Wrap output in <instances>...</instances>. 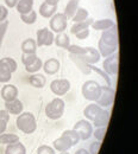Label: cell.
Masks as SVG:
<instances>
[{
  "label": "cell",
  "mask_w": 138,
  "mask_h": 154,
  "mask_svg": "<svg viewBox=\"0 0 138 154\" xmlns=\"http://www.w3.org/2000/svg\"><path fill=\"white\" fill-rule=\"evenodd\" d=\"M7 16H8V10H7V7L0 5V23L7 19Z\"/></svg>",
  "instance_id": "42"
},
{
  "label": "cell",
  "mask_w": 138,
  "mask_h": 154,
  "mask_svg": "<svg viewBox=\"0 0 138 154\" xmlns=\"http://www.w3.org/2000/svg\"><path fill=\"white\" fill-rule=\"evenodd\" d=\"M54 43L56 44V46L67 50V49L69 48V45H70V38H69V36H68L66 32H61V33H57V35L55 36Z\"/></svg>",
  "instance_id": "26"
},
{
  "label": "cell",
  "mask_w": 138,
  "mask_h": 154,
  "mask_svg": "<svg viewBox=\"0 0 138 154\" xmlns=\"http://www.w3.org/2000/svg\"><path fill=\"white\" fill-rule=\"evenodd\" d=\"M86 19H88V11L86 8H83V7H79L76 13L72 18L73 23H80V21H83Z\"/></svg>",
  "instance_id": "31"
},
{
  "label": "cell",
  "mask_w": 138,
  "mask_h": 154,
  "mask_svg": "<svg viewBox=\"0 0 138 154\" xmlns=\"http://www.w3.org/2000/svg\"><path fill=\"white\" fill-rule=\"evenodd\" d=\"M80 136V140L86 141L93 135V125L88 120H80L74 125L73 128Z\"/></svg>",
  "instance_id": "7"
},
{
  "label": "cell",
  "mask_w": 138,
  "mask_h": 154,
  "mask_svg": "<svg viewBox=\"0 0 138 154\" xmlns=\"http://www.w3.org/2000/svg\"><path fill=\"white\" fill-rule=\"evenodd\" d=\"M42 66H43L42 59H40V58H37L32 64L25 66V70H26L27 72H30V74H36V72H38L40 69H42Z\"/></svg>",
  "instance_id": "33"
},
{
  "label": "cell",
  "mask_w": 138,
  "mask_h": 154,
  "mask_svg": "<svg viewBox=\"0 0 138 154\" xmlns=\"http://www.w3.org/2000/svg\"><path fill=\"white\" fill-rule=\"evenodd\" d=\"M10 113L6 110V109H2V110H0V120H2V121H6V122H8L10 121Z\"/></svg>",
  "instance_id": "44"
},
{
  "label": "cell",
  "mask_w": 138,
  "mask_h": 154,
  "mask_svg": "<svg viewBox=\"0 0 138 154\" xmlns=\"http://www.w3.org/2000/svg\"><path fill=\"white\" fill-rule=\"evenodd\" d=\"M59 66H61V64H59V60L57 58H49L43 63L42 69L44 70V72L47 75H55L59 72Z\"/></svg>",
  "instance_id": "14"
},
{
  "label": "cell",
  "mask_w": 138,
  "mask_h": 154,
  "mask_svg": "<svg viewBox=\"0 0 138 154\" xmlns=\"http://www.w3.org/2000/svg\"><path fill=\"white\" fill-rule=\"evenodd\" d=\"M17 128L24 134H32L37 129V121L36 117L30 112H23L18 115L16 120Z\"/></svg>",
  "instance_id": "1"
},
{
  "label": "cell",
  "mask_w": 138,
  "mask_h": 154,
  "mask_svg": "<svg viewBox=\"0 0 138 154\" xmlns=\"http://www.w3.org/2000/svg\"><path fill=\"white\" fill-rule=\"evenodd\" d=\"M114 96H116V91L111 85H101V94L95 103L101 108H107L113 104Z\"/></svg>",
  "instance_id": "5"
},
{
  "label": "cell",
  "mask_w": 138,
  "mask_h": 154,
  "mask_svg": "<svg viewBox=\"0 0 138 154\" xmlns=\"http://www.w3.org/2000/svg\"><path fill=\"white\" fill-rule=\"evenodd\" d=\"M5 109L10 113V115H19L24 112V106L20 100L16 98L13 101L5 102Z\"/></svg>",
  "instance_id": "16"
},
{
  "label": "cell",
  "mask_w": 138,
  "mask_h": 154,
  "mask_svg": "<svg viewBox=\"0 0 138 154\" xmlns=\"http://www.w3.org/2000/svg\"><path fill=\"white\" fill-rule=\"evenodd\" d=\"M79 1L80 0H69L66 5V8H64V16L68 18V19H72L74 17V14L76 13L78 8H79Z\"/></svg>",
  "instance_id": "25"
},
{
  "label": "cell",
  "mask_w": 138,
  "mask_h": 154,
  "mask_svg": "<svg viewBox=\"0 0 138 154\" xmlns=\"http://www.w3.org/2000/svg\"><path fill=\"white\" fill-rule=\"evenodd\" d=\"M0 65L6 66V68L12 72V74H13L14 71H17V69H18V64H17V62L11 57L1 58V59H0Z\"/></svg>",
  "instance_id": "29"
},
{
  "label": "cell",
  "mask_w": 138,
  "mask_h": 154,
  "mask_svg": "<svg viewBox=\"0 0 138 154\" xmlns=\"http://www.w3.org/2000/svg\"><path fill=\"white\" fill-rule=\"evenodd\" d=\"M5 154H26V147L20 141H18V142L7 145Z\"/></svg>",
  "instance_id": "27"
},
{
  "label": "cell",
  "mask_w": 138,
  "mask_h": 154,
  "mask_svg": "<svg viewBox=\"0 0 138 154\" xmlns=\"http://www.w3.org/2000/svg\"><path fill=\"white\" fill-rule=\"evenodd\" d=\"M4 1H5V4H6L7 7L13 8V7H16V5H17V2H18L19 0H4Z\"/></svg>",
  "instance_id": "45"
},
{
  "label": "cell",
  "mask_w": 138,
  "mask_h": 154,
  "mask_svg": "<svg viewBox=\"0 0 138 154\" xmlns=\"http://www.w3.org/2000/svg\"><path fill=\"white\" fill-rule=\"evenodd\" d=\"M102 110V108L98 106L97 103H91L88 104L85 109H83V116L86 117V120H88L89 122H93L94 119L98 116V114Z\"/></svg>",
  "instance_id": "20"
},
{
  "label": "cell",
  "mask_w": 138,
  "mask_h": 154,
  "mask_svg": "<svg viewBox=\"0 0 138 154\" xmlns=\"http://www.w3.org/2000/svg\"><path fill=\"white\" fill-rule=\"evenodd\" d=\"M59 154H69L68 152H59Z\"/></svg>",
  "instance_id": "49"
},
{
  "label": "cell",
  "mask_w": 138,
  "mask_h": 154,
  "mask_svg": "<svg viewBox=\"0 0 138 154\" xmlns=\"http://www.w3.org/2000/svg\"><path fill=\"white\" fill-rule=\"evenodd\" d=\"M75 154H91L87 149H85V148H81V149H78Z\"/></svg>",
  "instance_id": "47"
},
{
  "label": "cell",
  "mask_w": 138,
  "mask_h": 154,
  "mask_svg": "<svg viewBox=\"0 0 138 154\" xmlns=\"http://www.w3.org/2000/svg\"><path fill=\"white\" fill-rule=\"evenodd\" d=\"M35 0H19L16 5V8L19 14H26L34 10Z\"/></svg>",
  "instance_id": "21"
},
{
  "label": "cell",
  "mask_w": 138,
  "mask_h": 154,
  "mask_svg": "<svg viewBox=\"0 0 138 154\" xmlns=\"http://www.w3.org/2000/svg\"><path fill=\"white\" fill-rule=\"evenodd\" d=\"M37 154H56V151L53 147H50V146L42 145L37 149Z\"/></svg>",
  "instance_id": "40"
},
{
  "label": "cell",
  "mask_w": 138,
  "mask_h": 154,
  "mask_svg": "<svg viewBox=\"0 0 138 154\" xmlns=\"http://www.w3.org/2000/svg\"><path fill=\"white\" fill-rule=\"evenodd\" d=\"M94 19L93 18H88V19L83 20V21H80V23H74L70 27V32L72 35H76L78 32L82 31V30H86V29H89L92 26Z\"/></svg>",
  "instance_id": "24"
},
{
  "label": "cell",
  "mask_w": 138,
  "mask_h": 154,
  "mask_svg": "<svg viewBox=\"0 0 138 154\" xmlns=\"http://www.w3.org/2000/svg\"><path fill=\"white\" fill-rule=\"evenodd\" d=\"M8 25H10V23H8V20L7 19L0 23V46L2 45V42H4L5 35H6V32H7Z\"/></svg>",
  "instance_id": "38"
},
{
  "label": "cell",
  "mask_w": 138,
  "mask_h": 154,
  "mask_svg": "<svg viewBox=\"0 0 138 154\" xmlns=\"http://www.w3.org/2000/svg\"><path fill=\"white\" fill-rule=\"evenodd\" d=\"M75 36H76V38L80 39V40H83V39L88 38V36H89V29H86V30L80 31Z\"/></svg>",
  "instance_id": "43"
},
{
  "label": "cell",
  "mask_w": 138,
  "mask_h": 154,
  "mask_svg": "<svg viewBox=\"0 0 138 154\" xmlns=\"http://www.w3.org/2000/svg\"><path fill=\"white\" fill-rule=\"evenodd\" d=\"M18 88L13 84H5L2 88H1V91H0V95L1 98L5 101V102H10V101H13L16 98H18Z\"/></svg>",
  "instance_id": "11"
},
{
  "label": "cell",
  "mask_w": 138,
  "mask_h": 154,
  "mask_svg": "<svg viewBox=\"0 0 138 154\" xmlns=\"http://www.w3.org/2000/svg\"><path fill=\"white\" fill-rule=\"evenodd\" d=\"M99 40L102 42L104 44L108 45V46L118 48L119 39H118V30H117V25H114V26L111 27L110 30L102 31Z\"/></svg>",
  "instance_id": "9"
},
{
  "label": "cell",
  "mask_w": 138,
  "mask_h": 154,
  "mask_svg": "<svg viewBox=\"0 0 138 154\" xmlns=\"http://www.w3.org/2000/svg\"><path fill=\"white\" fill-rule=\"evenodd\" d=\"M20 20L24 23V24H27V25H32L36 23L37 20V12L35 10H32L31 12L26 13V14H20Z\"/></svg>",
  "instance_id": "30"
},
{
  "label": "cell",
  "mask_w": 138,
  "mask_h": 154,
  "mask_svg": "<svg viewBox=\"0 0 138 154\" xmlns=\"http://www.w3.org/2000/svg\"><path fill=\"white\" fill-rule=\"evenodd\" d=\"M64 101L61 97H55L45 106V115L50 120H59L64 114Z\"/></svg>",
  "instance_id": "2"
},
{
  "label": "cell",
  "mask_w": 138,
  "mask_h": 154,
  "mask_svg": "<svg viewBox=\"0 0 138 154\" xmlns=\"http://www.w3.org/2000/svg\"><path fill=\"white\" fill-rule=\"evenodd\" d=\"M70 89V82L67 78H57L50 83V90L56 96L66 95Z\"/></svg>",
  "instance_id": "8"
},
{
  "label": "cell",
  "mask_w": 138,
  "mask_h": 154,
  "mask_svg": "<svg viewBox=\"0 0 138 154\" xmlns=\"http://www.w3.org/2000/svg\"><path fill=\"white\" fill-rule=\"evenodd\" d=\"M91 69H92V71H94V72H97L99 76L102 77V79L106 82V85H111L112 87V82H111V78L110 76L102 70V69H100L98 66H95V65H91Z\"/></svg>",
  "instance_id": "34"
},
{
  "label": "cell",
  "mask_w": 138,
  "mask_h": 154,
  "mask_svg": "<svg viewBox=\"0 0 138 154\" xmlns=\"http://www.w3.org/2000/svg\"><path fill=\"white\" fill-rule=\"evenodd\" d=\"M29 83L34 87V88H37V89H42L44 88L45 83H47V78L44 75L42 74H32L31 76L29 77Z\"/></svg>",
  "instance_id": "23"
},
{
  "label": "cell",
  "mask_w": 138,
  "mask_h": 154,
  "mask_svg": "<svg viewBox=\"0 0 138 154\" xmlns=\"http://www.w3.org/2000/svg\"><path fill=\"white\" fill-rule=\"evenodd\" d=\"M110 120H111V113L108 110H106V109H102L98 114V116L94 119L92 125L95 126L97 128H99V127H107V125L110 123Z\"/></svg>",
  "instance_id": "19"
},
{
  "label": "cell",
  "mask_w": 138,
  "mask_h": 154,
  "mask_svg": "<svg viewBox=\"0 0 138 154\" xmlns=\"http://www.w3.org/2000/svg\"><path fill=\"white\" fill-rule=\"evenodd\" d=\"M7 123H8V122L0 120V135L2 134V133H5V131H6V128H7Z\"/></svg>",
  "instance_id": "46"
},
{
  "label": "cell",
  "mask_w": 138,
  "mask_h": 154,
  "mask_svg": "<svg viewBox=\"0 0 138 154\" xmlns=\"http://www.w3.org/2000/svg\"><path fill=\"white\" fill-rule=\"evenodd\" d=\"M69 58L70 60L76 65V68L79 69L80 71L83 74V75H91L92 72V69H91V64H88L82 56H78V55H70L69 54Z\"/></svg>",
  "instance_id": "13"
},
{
  "label": "cell",
  "mask_w": 138,
  "mask_h": 154,
  "mask_svg": "<svg viewBox=\"0 0 138 154\" xmlns=\"http://www.w3.org/2000/svg\"><path fill=\"white\" fill-rule=\"evenodd\" d=\"M44 1H47V2H49L51 5H59V0H44Z\"/></svg>",
  "instance_id": "48"
},
{
  "label": "cell",
  "mask_w": 138,
  "mask_h": 154,
  "mask_svg": "<svg viewBox=\"0 0 138 154\" xmlns=\"http://www.w3.org/2000/svg\"><path fill=\"white\" fill-rule=\"evenodd\" d=\"M53 148L55 149V151H57V152H68L74 145H73V142L70 141V139L67 136L66 134H63L59 136V139H56L54 142H53Z\"/></svg>",
  "instance_id": "12"
},
{
  "label": "cell",
  "mask_w": 138,
  "mask_h": 154,
  "mask_svg": "<svg viewBox=\"0 0 138 154\" xmlns=\"http://www.w3.org/2000/svg\"><path fill=\"white\" fill-rule=\"evenodd\" d=\"M36 36H37V38H36L37 46H50L54 44L55 35L48 27H43V29L38 30Z\"/></svg>",
  "instance_id": "10"
},
{
  "label": "cell",
  "mask_w": 138,
  "mask_h": 154,
  "mask_svg": "<svg viewBox=\"0 0 138 154\" xmlns=\"http://www.w3.org/2000/svg\"><path fill=\"white\" fill-rule=\"evenodd\" d=\"M102 70L108 76H117L119 70V55L116 52L105 58L102 62Z\"/></svg>",
  "instance_id": "6"
},
{
  "label": "cell",
  "mask_w": 138,
  "mask_h": 154,
  "mask_svg": "<svg viewBox=\"0 0 138 154\" xmlns=\"http://www.w3.org/2000/svg\"><path fill=\"white\" fill-rule=\"evenodd\" d=\"M37 58H38V56L36 54H23L21 55V63L24 64V66H27V65L32 64Z\"/></svg>",
  "instance_id": "35"
},
{
  "label": "cell",
  "mask_w": 138,
  "mask_h": 154,
  "mask_svg": "<svg viewBox=\"0 0 138 154\" xmlns=\"http://www.w3.org/2000/svg\"><path fill=\"white\" fill-rule=\"evenodd\" d=\"M81 94L87 101L97 102L101 94V85L97 81H93V79L86 81L81 87Z\"/></svg>",
  "instance_id": "3"
},
{
  "label": "cell",
  "mask_w": 138,
  "mask_h": 154,
  "mask_svg": "<svg viewBox=\"0 0 138 154\" xmlns=\"http://www.w3.org/2000/svg\"><path fill=\"white\" fill-rule=\"evenodd\" d=\"M12 78V72L4 65H0V83H8Z\"/></svg>",
  "instance_id": "32"
},
{
  "label": "cell",
  "mask_w": 138,
  "mask_h": 154,
  "mask_svg": "<svg viewBox=\"0 0 138 154\" xmlns=\"http://www.w3.org/2000/svg\"><path fill=\"white\" fill-rule=\"evenodd\" d=\"M116 24V21L113 19H110V18H104V19H99L94 20L93 24H92V29L95 30V31H106V30H110L111 27H113Z\"/></svg>",
  "instance_id": "17"
},
{
  "label": "cell",
  "mask_w": 138,
  "mask_h": 154,
  "mask_svg": "<svg viewBox=\"0 0 138 154\" xmlns=\"http://www.w3.org/2000/svg\"><path fill=\"white\" fill-rule=\"evenodd\" d=\"M68 50V52L70 54V55H78V56H82L83 54H85V48H82V46H80V45H76V44H70L69 45V48L67 49Z\"/></svg>",
  "instance_id": "36"
},
{
  "label": "cell",
  "mask_w": 138,
  "mask_h": 154,
  "mask_svg": "<svg viewBox=\"0 0 138 154\" xmlns=\"http://www.w3.org/2000/svg\"><path fill=\"white\" fill-rule=\"evenodd\" d=\"M100 147H101V142H99V141H95V142H93V143H91V146H89V153L91 154H98L99 151H100Z\"/></svg>",
  "instance_id": "41"
},
{
  "label": "cell",
  "mask_w": 138,
  "mask_h": 154,
  "mask_svg": "<svg viewBox=\"0 0 138 154\" xmlns=\"http://www.w3.org/2000/svg\"><path fill=\"white\" fill-rule=\"evenodd\" d=\"M68 25V18L64 16V13L62 12H56L49 20V27L50 31H53L54 33H61L64 32Z\"/></svg>",
  "instance_id": "4"
},
{
  "label": "cell",
  "mask_w": 138,
  "mask_h": 154,
  "mask_svg": "<svg viewBox=\"0 0 138 154\" xmlns=\"http://www.w3.org/2000/svg\"><path fill=\"white\" fill-rule=\"evenodd\" d=\"M63 134H66L69 139H70V141L73 142V145H74V146H75V145L80 141L79 134H78L74 129H67V131H64V132H63Z\"/></svg>",
  "instance_id": "37"
},
{
  "label": "cell",
  "mask_w": 138,
  "mask_h": 154,
  "mask_svg": "<svg viewBox=\"0 0 138 154\" xmlns=\"http://www.w3.org/2000/svg\"><path fill=\"white\" fill-rule=\"evenodd\" d=\"M40 14L43 18L50 19L56 12H57V5H51L47 1H43L40 6Z\"/></svg>",
  "instance_id": "18"
},
{
  "label": "cell",
  "mask_w": 138,
  "mask_h": 154,
  "mask_svg": "<svg viewBox=\"0 0 138 154\" xmlns=\"http://www.w3.org/2000/svg\"><path fill=\"white\" fill-rule=\"evenodd\" d=\"M20 48H21L23 54H36L38 46H37V43L35 39L26 38L25 40H23Z\"/></svg>",
  "instance_id": "22"
},
{
  "label": "cell",
  "mask_w": 138,
  "mask_h": 154,
  "mask_svg": "<svg viewBox=\"0 0 138 154\" xmlns=\"http://www.w3.org/2000/svg\"><path fill=\"white\" fill-rule=\"evenodd\" d=\"M86 50H85V54L82 55V57L83 59L88 63V64H91V65H94V64H97L99 60H100V54H99L98 49H94V48H92V46H87V48H85Z\"/></svg>",
  "instance_id": "15"
},
{
  "label": "cell",
  "mask_w": 138,
  "mask_h": 154,
  "mask_svg": "<svg viewBox=\"0 0 138 154\" xmlns=\"http://www.w3.org/2000/svg\"><path fill=\"white\" fill-rule=\"evenodd\" d=\"M19 141V136L12 133H2L0 135V145H11Z\"/></svg>",
  "instance_id": "28"
},
{
  "label": "cell",
  "mask_w": 138,
  "mask_h": 154,
  "mask_svg": "<svg viewBox=\"0 0 138 154\" xmlns=\"http://www.w3.org/2000/svg\"><path fill=\"white\" fill-rule=\"evenodd\" d=\"M106 132H107V127H99V128H97V131L93 133V135H94V137L98 140L99 142H102Z\"/></svg>",
  "instance_id": "39"
}]
</instances>
